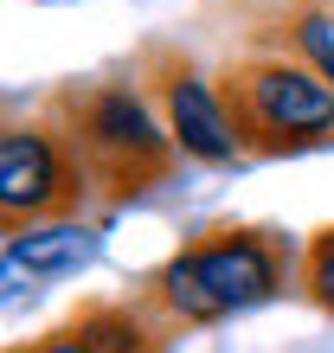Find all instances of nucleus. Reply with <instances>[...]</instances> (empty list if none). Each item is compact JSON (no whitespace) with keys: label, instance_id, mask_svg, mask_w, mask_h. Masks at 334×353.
<instances>
[{"label":"nucleus","instance_id":"f03ea898","mask_svg":"<svg viewBox=\"0 0 334 353\" xmlns=\"http://www.w3.org/2000/svg\"><path fill=\"white\" fill-rule=\"evenodd\" d=\"M232 97L264 135H283V141H308V135L334 129V84L315 77V71H296V65L244 71L232 84Z\"/></svg>","mask_w":334,"mask_h":353},{"label":"nucleus","instance_id":"39448f33","mask_svg":"<svg viewBox=\"0 0 334 353\" xmlns=\"http://www.w3.org/2000/svg\"><path fill=\"white\" fill-rule=\"evenodd\" d=\"M167 110H174V135H180L186 154H199V161H232L238 135H232V122L219 116V103H213V90H206L199 77H180L174 97H167Z\"/></svg>","mask_w":334,"mask_h":353},{"label":"nucleus","instance_id":"6e6552de","mask_svg":"<svg viewBox=\"0 0 334 353\" xmlns=\"http://www.w3.org/2000/svg\"><path fill=\"white\" fill-rule=\"evenodd\" d=\"M296 46L315 58V71L334 84V13H308L302 26H296Z\"/></svg>","mask_w":334,"mask_h":353},{"label":"nucleus","instance_id":"423d86ee","mask_svg":"<svg viewBox=\"0 0 334 353\" xmlns=\"http://www.w3.org/2000/svg\"><path fill=\"white\" fill-rule=\"evenodd\" d=\"M97 257V238L84 225H39V232H13L7 263H19L26 276H71Z\"/></svg>","mask_w":334,"mask_h":353},{"label":"nucleus","instance_id":"1a4fd4ad","mask_svg":"<svg viewBox=\"0 0 334 353\" xmlns=\"http://www.w3.org/2000/svg\"><path fill=\"white\" fill-rule=\"evenodd\" d=\"M315 296H322V302L334 308V232H328V238L315 244Z\"/></svg>","mask_w":334,"mask_h":353},{"label":"nucleus","instance_id":"0eeeda50","mask_svg":"<svg viewBox=\"0 0 334 353\" xmlns=\"http://www.w3.org/2000/svg\"><path fill=\"white\" fill-rule=\"evenodd\" d=\"M77 341L90 347V353H155L148 327H141V321H129V315H116V308L90 315V321L77 327Z\"/></svg>","mask_w":334,"mask_h":353},{"label":"nucleus","instance_id":"7ed1b4c3","mask_svg":"<svg viewBox=\"0 0 334 353\" xmlns=\"http://www.w3.org/2000/svg\"><path fill=\"white\" fill-rule=\"evenodd\" d=\"M84 135H90V154L129 186V193H141V180L161 174V161H167L161 129L148 122V110H141L135 97H122V90H103L90 110H84Z\"/></svg>","mask_w":334,"mask_h":353},{"label":"nucleus","instance_id":"f257e3e1","mask_svg":"<svg viewBox=\"0 0 334 353\" xmlns=\"http://www.w3.org/2000/svg\"><path fill=\"white\" fill-rule=\"evenodd\" d=\"M270 289H277V263L250 238H219V244H199V251H180L167 263V276H161L167 308L186 315V321L238 315V308L264 302Z\"/></svg>","mask_w":334,"mask_h":353},{"label":"nucleus","instance_id":"20e7f679","mask_svg":"<svg viewBox=\"0 0 334 353\" xmlns=\"http://www.w3.org/2000/svg\"><path fill=\"white\" fill-rule=\"evenodd\" d=\"M58 186H65V174H58V154L46 135L13 129L0 141V205L7 212H39V205H52Z\"/></svg>","mask_w":334,"mask_h":353},{"label":"nucleus","instance_id":"9d476101","mask_svg":"<svg viewBox=\"0 0 334 353\" xmlns=\"http://www.w3.org/2000/svg\"><path fill=\"white\" fill-rule=\"evenodd\" d=\"M39 353H90V347H84L77 334H65V341H52V347H39Z\"/></svg>","mask_w":334,"mask_h":353}]
</instances>
